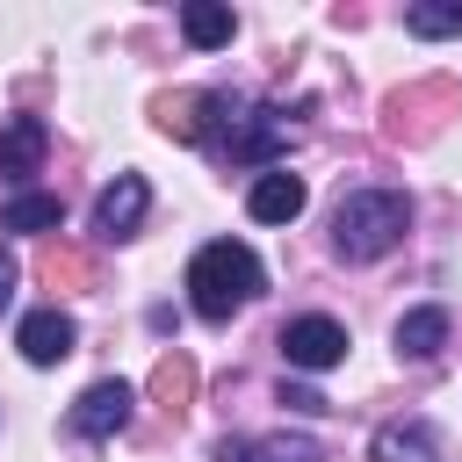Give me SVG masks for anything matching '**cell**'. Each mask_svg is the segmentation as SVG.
Here are the masks:
<instances>
[{"label": "cell", "mask_w": 462, "mask_h": 462, "mask_svg": "<svg viewBox=\"0 0 462 462\" xmlns=\"http://www.w3.org/2000/svg\"><path fill=\"white\" fill-rule=\"evenodd\" d=\"M260 289H267V267H260V253L238 245V238H209V245L188 260V303H195V318H209V325H231Z\"/></svg>", "instance_id": "obj_1"}, {"label": "cell", "mask_w": 462, "mask_h": 462, "mask_svg": "<svg viewBox=\"0 0 462 462\" xmlns=\"http://www.w3.org/2000/svg\"><path fill=\"white\" fill-rule=\"evenodd\" d=\"M411 231V202L397 188H361L332 209V253L339 260H383Z\"/></svg>", "instance_id": "obj_2"}, {"label": "cell", "mask_w": 462, "mask_h": 462, "mask_svg": "<svg viewBox=\"0 0 462 462\" xmlns=\"http://www.w3.org/2000/svg\"><path fill=\"white\" fill-rule=\"evenodd\" d=\"M217 159H238V166H260V159H274L282 144H289V116L282 108H253V101H238V94H224L217 101V123H209V137H202Z\"/></svg>", "instance_id": "obj_3"}, {"label": "cell", "mask_w": 462, "mask_h": 462, "mask_svg": "<svg viewBox=\"0 0 462 462\" xmlns=\"http://www.w3.org/2000/svg\"><path fill=\"white\" fill-rule=\"evenodd\" d=\"M130 419H137V390H130L123 375L87 383V390H79V404H72V433H79V440H116Z\"/></svg>", "instance_id": "obj_4"}, {"label": "cell", "mask_w": 462, "mask_h": 462, "mask_svg": "<svg viewBox=\"0 0 462 462\" xmlns=\"http://www.w3.org/2000/svg\"><path fill=\"white\" fill-rule=\"evenodd\" d=\"M282 361L289 368H303V375H318V368H339L346 361V325L339 318H289L282 325Z\"/></svg>", "instance_id": "obj_5"}, {"label": "cell", "mask_w": 462, "mask_h": 462, "mask_svg": "<svg viewBox=\"0 0 462 462\" xmlns=\"http://www.w3.org/2000/svg\"><path fill=\"white\" fill-rule=\"evenodd\" d=\"M14 346H22L29 368H58V361L79 346V325H72L58 303H43V310H29V318L14 325Z\"/></svg>", "instance_id": "obj_6"}, {"label": "cell", "mask_w": 462, "mask_h": 462, "mask_svg": "<svg viewBox=\"0 0 462 462\" xmlns=\"http://www.w3.org/2000/svg\"><path fill=\"white\" fill-rule=\"evenodd\" d=\"M144 209H152L144 173H116V180L94 195V238H130V231L144 224Z\"/></svg>", "instance_id": "obj_7"}, {"label": "cell", "mask_w": 462, "mask_h": 462, "mask_svg": "<svg viewBox=\"0 0 462 462\" xmlns=\"http://www.w3.org/2000/svg\"><path fill=\"white\" fill-rule=\"evenodd\" d=\"M217 87H188V94H159L152 101V123L166 130V137H180V144H202L209 137V123H217Z\"/></svg>", "instance_id": "obj_8"}, {"label": "cell", "mask_w": 462, "mask_h": 462, "mask_svg": "<svg viewBox=\"0 0 462 462\" xmlns=\"http://www.w3.org/2000/svg\"><path fill=\"white\" fill-rule=\"evenodd\" d=\"M43 152H51V130H43L36 116H7V123H0V173H7V180H29V173L43 166Z\"/></svg>", "instance_id": "obj_9"}, {"label": "cell", "mask_w": 462, "mask_h": 462, "mask_svg": "<svg viewBox=\"0 0 462 462\" xmlns=\"http://www.w3.org/2000/svg\"><path fill=\"white\" fill-rule=\"evenodd\" d=\"M303 202H310V195H303V180H296V173H282V166H274V173H260V180H253V195H245V209H253L260 224H296V217H303Z\"/></svg>", "instance_id": "obj_10"}, {"label": "cell", "mask_w": 462, "mask_h": 462, "mask_svg": "<svg viewBox=\"0 0 462 462\" xmlns=\"http://www.w3.org/2000/svg\"><path fill=\"white\" fill-rule=\"evenodd\" d=\"M375 462H440V440L426 419H390L375 426Z\"/></svg>", "instance_id": "obj_11"}, {"label": "cell", "mask_w": 462, "mask_h": 462, "mask_svg": "<svg viewBox=\"0 0 462 462\" xmlns=\"http://www.w3.org/2000/svg\"><path fill=\"white\" fill-rule=\"evenodd\" d=\"M152 404H159L166 419H180V411L195 404V361H188L180 346L159 354V368H152Z\"/></svg>", "instance_id": "obj_12"}, {"label": "cell", "mask_w": 462, "mask_h": 462, "mask_svg": "<svg viewBox=\"0 0 462 462\" xmlns=\"http://www.w3.org/2000/svg\"><path fill=\"white\" fill-rule=\"evenodd\" d=\"M440 346H448V310L426 303V310H404V318H397V354H404V361H433Z\"/></svg>", "instance_id": "obj_13"}, {"label": "cell", "mask_w": 462, "mask_h": 462, "mask_svg": "<svg viewBox=\"0 0 462 462\" xmlns=\"http://www.w3.org/2000/svg\"><path fill=\"white\" fill-rule=\"evenodd\" d=\"M231 29H238V14H231V7H217V0H188V7H180V36H188L195 51L231 43Z\"/></svg>", "instance_id": "obj_14"}, {"label": "cell", "mask_w": 462, "mask_h": 462, "mask_svg": "<svg viewBox=\"0 0 462 462\" xmlns=\"http://www.w3.org/2000/svg\"><path fill=\"white\" fill-rule=\"evenodd\" d=\"M65 224V202L43 195V188H22L7 209H0V231H58Z\"/></svg>", "instance_id": "obj_15"}, {"label": "cell", "mask_w": 462, "mask_h": 462, "mask_svg": "<svg viewBox=\"0 0 462 462\" xmlns=\"http://www.w3.org/2000/svg\"><path fill=\"white\" fill-rule=\"evenodd\" d=\"M36 267H43V282H51V289H87V282H94V267H87L72 245H58V238L43 245V260H36Z\"/></svg>", "instance_id": "obj_16"}, {"label": "cell", "mask_w": 462, "mask_h": 462, "mask_svg": "<svg viewBox=\"0 0 462 462\" xmlns=\"http://www.w3.org/2000/svg\"><path fill=\"white\" fill-rule=\"evenodd\" d=\"M404 29L411 36H462V0H419L404 14Z\"/></svg>", "instance_id": "obj_17"}, {"label": "cell", "mask_w": 462, "mask_h": 462, "mask_svg": "<svg viewBox=\"0 0 462 462\" xmlns=\"http://www.w3.org/2000/svg\"><path fill=\"white\" fill-rule=\"evenodd\" d=\"M253 462H318V440L310 433H267V440H253Z\"/></svg>", "instance_id": "obj_18"}, {"label": "cell", "mask_w": 462, "mask_h": 462, "mask_svg": "<svg viewBox=\"0 0 462 462\" xmlns=\"http://www.w3.org/2000/svg\"><path fill=\"white\" fill-rule=\"evenodd\" d=\"M282 404H289V411H303V419H318V411H332V404H325V397H318L310 383H282Z\"/></svg>", "instance_id": "obj_19"}, {"label": "cell", "mask_w": 462, "mask_h": 462, "mask_svg": "<svg viewBox=\"0 0 462 462\" xmlns=\"http://www.w3.org/2000/svg\"><path fill=\"white\" fill-rule=\"evenodd\" d=\"M209 462H253V440H217V455Z\"/></svg>", "instance_id": "obj_20"}, {"label": "cell", "mask_w": 462, "mask_h": 462, "mask_svg": "<svg viewBox=\"0 0 462 462\" xmlns=\"http://www.w3.org/2000/svg\"><path fill=\"white\" fill-rule=\"evenodd\" d=\"M7 303H14V253L0 245V310H7Z\"/></svg>", "instance_id": "obj_21"}]
</instances>
